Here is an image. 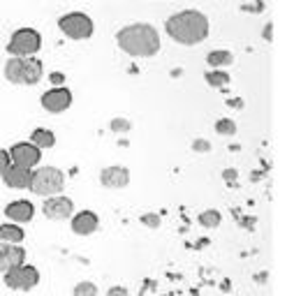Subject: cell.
<instances>
[{"label":"cell","instance_id":"obj_6","mask_svg":"<svg viewBox=\"0 0 287 296\" xmlns=\"http://www.w3.org/2000/svg\"><path fill=\"white\" fill-rule=\"evenodd\" d=\"M58 28L70 40H88V37H93V30H95L93 19L84 12L63 14L58 19Z\"/></svg>","mask_w":287,"mask_h":296},{"label":"cell","instance_id":"obj_13","mask_svg":"<svg viewBox=\"0 0 287 296\" xmlns=\"http://www.w3.org/2000/svg\"><path fill=\"white\" fill-rule=\"evenodd\" d=\"M100 227V218L95 216L93 211H79L72 218V231L77 236H91Z\"/></svg>","mask_w":287,"mask_h":296},{"label":"cell","instance_id":"obj_29","mask_svg":"<svg viewBox=\"0 0 287 296\" xmlns=\"http://www.w3.org/2000/svg\"><path fill=\"white\" fill-rule=\"evenodd\" d=\"M236 176H239V174H236V169L229 167V169H225V171H222V181L227 183V185H234V183H236Z\"/></svg>","mask_w":287,"mask_h":296},{"label":"cell","instance_id":"obj_2","mask_svg":"<svg viewBox=\"0 0 287 296\" xmlns=\"http://www.w3.org/2000/svg\"><path fill=\"white\" fill-rule=\"evenodd\" d=\"M120 51L134 58H151L160 51V33L151 23H130L116 33Z\"/></svg>","mask_w":287,"mask_h":296},{"label":"cell","instance_id":"obj_16","mask_svg":"<svg viewBox=\"0 0 287 296\" xmlns=\"http://www.w3.org/2000/svg\"><path fill=\"white\" fill-rule=\"evenodd\" d=\"M26 238V231L19 227V224H12V222H5L0 224V243H12V245H21V241Z\"/></svg>","mask_w":287,"mask_h":296},{"label":"cell","instance_id":"obj_18","mask_svg":"<svg viewBox=\"0 0 287 296\" xmlns=\"http://www.w3.org/2000/svg\"><path fill=\"white\" fill-rule=\"evenodd\" d=\"M30 144L37 146L40 150H42V148H54L56 146V135L51 132V130H47V128H37L33 132V137H30Z\"/></svg>","mask_w":287,"mask_h":296},{"label":"cell","instance_id":"obj_1","mask_svg":"<svg viewBox=\"0 0 287 296\" xmlns=\"http://www.w3.org/2000/svg\"><path fill=\"white\" fill-rule=\"evenodd\" d=\"M165 30L176 44L194 47L208 37V19L199 9H181L167 19Z\"/></svg>","mask_w":287,"mask_h":296},{"label":"cell","instance_id":"obj_24","mask_svg":"<svg viewBox=\"0 0 287 296\" xmlns=\"http://www.w3.org/2000/svg\"><path fill=\"white\" fill-rule=\"evenodd\" d=\"M109 130H111V132H118V135H123V132H127V130H130V121H127V118H114V121L109 123Z\"/></svg>","mask_w":287,"mask_h":296},{"label":"cell","instance_id":"obj_21","mask_svg":"<svg viewBox=\"0 0 287 296\" xmlns=\"http://www.w3.org/2000/svg\"><path fill=\"white\" fill-rule=\"evenodd\" d=\"M215 132H218V135H225V137L236 135V123H234L232 118H220V121H215Z\"/></svg>","mask_w":287,"mask_h":296},{"label":"cell","instance_id":"obj_17","mask_svg":"<svg viewBox=\"0 0 287 296\" xmlns=\"http://www.w3.org/2000/svg\"><path fill=\"white\" fill-rule=\"evenodd\" d=\"M206 63L213 70H222V68H227V65L234 63V54L227 51V49H215V51H211V54L206 56Z\"/></svg>","mask_w":287,"mask_h":296},{"label":"cell","instance_id":"obj_22","mask_svg":"<svg viewBox=\"0 0 287 296\" xmlns=\"http://www.w3.org/2000/svg\"><path fill=\"white\" fill-rule=\"evenodd\" d=\"M72 296H97V285L95 283H79L77 287H74Z\"/></svg>","mask_w":287,"mask_h":296},{"label":"cell","instance_id":"obj_4","mask_svg":"<svg viewBox=\"0 0 287 296\" xmlns=\"http://www.w3.org/2000/svg\"><path fill=\"white\" fill-rule=\"evenodd\" d=\"M65 188V174L58 167H40L33 171L30 185L28 190H33V195L40 197H58Z\"/></svg>","mask_w":287,"mask_h":296},{"label":"cell","instance_id":"obj_9","mask_svg":"<svg viewBox=\"0 0 287 296\" xmlns=\"http://www.w3.org/2000/svg\"><path fill=\"white\" fill-rule=\"evenodd\" d=\"M72 93H70V88H49L47 93H42L40 97V104L44 107V111L49 114H63L65 109H70L72 104Z\"/></svg>","mask_w":287,"mask_h":296},{"label":"cell","instance_id":"obj_19","mask_svg":"<svg viewBox=\"0 0 287 296\" xmlns=\"http://www.w3.org/2000/svg\"><path fill=\"white\" fill-rule=\"evenodd\" d=\"M204 79H206V83L211 88H225V86H229L232 76H229L225 70H208V72L204 74Z\"/></svg>","mask_w":287,"mask_h":296},{"label":"cell","instance_id":"obj_30","mask_svg":"<svg viewBox=\"0 0 287 296\" xmlns=\"http://www.w3.org/2000/svg\"><path fill=\"white\" fill-rule=\"evenodd\" d=\"M107 296H127V290L125 287H120V285H116V287H109Z\"/></svg>","mask_w":287,"mask_h":296},{"label":"cell","instance_id":"obj_8","mask_svg":"<svg viewBox=\"0 0 287 296\" xmlns=\"http://www.w3.org/2000/svg\"><path fill=\"white\" fill-rule=\"evenodd\" d=\"M7 155H9V162H12V164L23 167V169L35 167V164H40V160H42V150L37 146H33L30 142L14 144V146L7 150Z\"/></svg>","mask_w":287,"mask_h":296},{"label":"cell","instance_id":"obj_26","mask_svg":"<svg viewBox=\"0 0 287 296\" xmlns=\"http://www.w3.org/2000/svg\"><path fill=\"white\" fill-rule=\"evenodd\" d=\"M192 150L194 153H208V150H211V142H206V139H194Z\"/></svg>","mask_w":287,"mask_h":296},{"label":"cell","instance_id":"obj_3","mask_svg":"<svg viewBox=\"0 0 287 296\" xmlns=\"http://www.w3.org/2000/svg\"><path fill=\"white\" fill-rule=\"evenodd\" d=\"M44 76L40 58H9L5 63V79L16 86H35Z\"/></svg>","mask_w":287,"mask_h":296},{"label":"cell","instance_id":"obj_10","mask_svg":"<svg viewBox=\"0 0 287 296\" xmlns=\"http://www.w3.org/2000/svg\"><path fill=\"white\" fill-rule=\"evenodd\" d=\"M42 211H44V216L49 220H70V216L74 213V202L70 197H63V195L49 197L44 202V206H42Z\"/></svg>","mask_w":287,"mask_h":296},{"label":"cell","instance_id":"obj_20","mask_svg":"<svg viewBox=\"0 0 287 296\" xmlns=\"http://www.w3.org/2000/svg\"><path fill=\"white\" fill-rule=\"evenodd\" d=\"M220 222H222V216L215 209H208V211H204V213H199V224H201V227L215 229Z\"/></svg>","mask_w":287,"mask_h":296},{"label":"cell","instance_id":"obj_14","mask_svg":"<svg viewBox=\"0 0 287 296\" xmlns=\"http://www.w3.org/2000/svg\"><path fill=\"white\" fill-rule=\"evenodd\" d=\"M30 178H33V169H23L16 167V164H9L7 171L2 174V181H5L7 188L12 190H23L30 185Z\"/></svg>","mask_w":287,"mask_h":296},{"label":"cell","instance_id":"obj_25","mask_svg":"<svg viewBox=\"0 0 287 296\" xmlns=\"http://www.w3.org/2000/svg\"><path fill=\"white\" fill-rule=\"evenodd\" d=\"M267 9L264 2H246V5H241V12H248V14H262Z\"/></svg>","mask_w":287,"mask_h":296},{"label":"cell","instance_id":"obj_15","mask_svg":"<svg viewBox=\"0 0 287 296\" xmlns=\"http://www.w3.org/2000/svg\"><path fill=\"white\" fill-rule=\"evenodd\" d=\"M5 216L7 220L16 224V222H30L35 216V206L28 199H19V202H12L5 206Z\"/></svg>","mask_w":287,"mask_h":296},{"label":"cell","instance_id":"obj_5","mask_svg":"<svg viewBox=\"0 0 287 296\" xmlns=\"http://www.w3.org/2000/svg\"><path fill=\"white\" fill-rule=\"evenodd\" d=\"M5 49L12 58H33L42 49V35L35 28H19L12 33Z\"/></svg>","mask_w":287,"mask_h":296},{"label":"cell","instance_id":"obj_28","mask_svg":"<svg viewBox=\"0 0 287 296\" xmlns=\"http://www.w3.org/2000/svg\"><path fill=\"white\" fill-rule=\"evenodd\" d=\"M12 162H9V155H7V150H2L0 148V178H2V174L7 171V167H9Z\"/></svg>","mask_w":287,"mask_h":296},{"label":"cell","instance_id":"obj_32","mask_svg":"<svg viewBox=\"0 0 287 296\" xmlns=\"http://www.w3.org/2000/svg\"><path fill=\"white\" fill-rule=\"evenodd\" d=\"M271 30H274V23H267V28H264V40L271 42L274 37H271Z\"/></svg>","mask_w":287,"mask_h":296},{"label":"cell","instance_id":"obj_11","mask_svg":"<svg viewBox=\"0 0 287 296\" xmlns=\"http://www.w3.org/2000/svg\"><path fill=\"white\" fill-rule=\"evenodd\" d=\"M21 264H26V250L12 243H0V273H7Z\"/></svg>","mask_w":287,"mask_h":296},{"label":"cell","instance_id":"obj_23","mask_svg":"<svg viewBox=\"0 0 287 296\" xmlns=\"http://www.w3.org/2000/svg\"><path fill=\"white\" fill-rule=\"evenodd\" d=\"M160 222H162V218L158 216V213H144V216H141V224L148 229H158Z\"/></svg>","mask_w":287,"mask_h":296},{"label":"cell","instance_id":"obj_12","mask_svg":"<svg viewBox=\"0 0 287 296\" xmlns=\"http://www.w3.org/2000/svg\"><path fill=\"white\" fill-rule=\"evenodd\" d=\"M100 183L109 190H123L130 185V169L114 164V167H107L100 171Z\"/></svg>","mask_w":287,"mask_h":296},{"label":"cell","instance_id":"obj_7","mask_svg":"<svg viewBox=\"0 0 287 296\" xmlns=\"http://www.w3.org/2000/svg\"><path fill=\"white\" fill-rule=\"evenodd\" d=\"M5 285L9 290H16V292H30L33 287L40 285V271L30 266V264H21L16 269L7 271L5 273Z\"/></svg>","mask_w":287,"mask_h":296},{"label":"cell","instance_id":"obj_27","mask_svg":"<svg viewBox=\"0 0 287 296\" xmlns=\"http://www.w3.org/2000/svg\"><path fill=\"white\" fill-rule=\"evenodd\" d=\"M49 81H51V86L54 88H63V83H65V74L63 72H51L49 74Z\"/></svg>","mask_w":287,"mask_h":296},{"label":"cell","instance_id":"obj_31","mask_svg":"<svg viewBox=\"0 0 287 296\" xmlns=\"http://www.w3.org/2000/svg\"><path fill=\"white\" fill-rule=\"evenodd\" d=\"M227 107H232V109H243V100H241V97H227Z\"/></svg>","mask_w":287,"mask_h":296}]
</instances>
